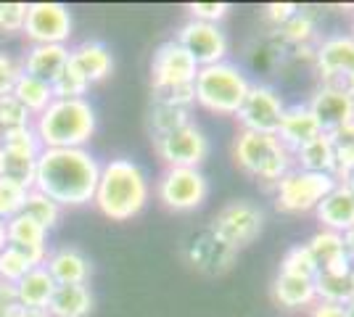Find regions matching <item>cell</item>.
I'll return each instance as SVG.
<instances>
[{
  "label": "cell",
  "instance_id": "cell-6",
  "mask_svg": "<svg viewBox=\"0 0 354 317\" xmlns=\"http://www.w3.org/2000/svg\"><path fill=\"white\" fill-rule=\"evenodd\" d=\"M333 175H317V172H304V169H288L281 180L275 182V209L283 214H307L315 211L333 185Z\"/></svg>",
  "mask_w": 354,
  "mask_h": 317
},
{
  "label": "cell",
  "instance_id": "cell-27",
  "mask_svg": "<svg viewBox=\"0 0 354 317\" xmlns=\"http://www.w3.org/2000/svg\"><path fill=\"white\" fill-rule=\"evenodd\" d=\"M93 291L90 286H56L50 304L45 309L48 317H88L93 312Z\"/></svg>",
  "mask_w": 354,
  "mask_h": 317
},
{
  "label": "cell",
  "instance_id": "cell-29",
  "mask_svg": "<svg viewBox=\"0 0 354 317\" xmlns=\"http://www.w3.org/2000/svg\"><path fill=\"white\" fill-rule=\"evenodd\" d=\"M11 95H14L19 104L24 106L27 111H30L32 117H37V114H43L48 106L53 104V88L48 85V82H43V79H37V77H30V75H19V79H16L14 90H11Z\"/></svg>",
  "mask_w": 354,
  "mask_h": 317
},
{
  "label": "cell",
  "instance_id": "cell-8",
  "mask_svg": "<svg viewBox=\"0 0 354 317\" xmlns=\"http://www.w3.org/2000/svg\"><path fill=\"white\" fill-rule=\"evenodd\" d=\"M209 196V180L201 169L191 166H169L156 182V198L169 211L198 209Z\"/></svg>",
  "mask_w": 354,
  "mask_h": 317
},
{
  "label": "cell",
  "instance_id": "cell-39",
  "mask_svg": "<svg viewBox=\"0 0 354 317\" xmlns=\"http://www.w3.org/2000/svg\"><path fill=\"white\" fill-rule=\"evenodd\" d=\"M27 3H0V35H19L24 30Z\"/></svg>",
  "mask_w": 354,
  "mask_h": 317
},
{
  "label": "cell",
  "instance_id": "cell-17",
  "mask_svg": "<svg viewBox=\"0 0 354 317\" xmlns=\"http://www.w3.org/2000/svg\"><path fill=\"white\" fill-rule=\"evenodd\" d=\"M43 267L56 280V286H88L93 275V262L77 246H59L48 251Z\"/></svg>",
  "mask_w": 354,
  "mask_h": 317
},
{
  "label": "cell",
  "instance_id": "cell-49",
  "mask_svg": "<svg viewBox=\"0 0 354 317\" xmlns=\"http://www.w3.org/2000/svg\"><path fill=\"white\" fill-rule=\"evenodd\" d=\"M352 114H354V93H352Z\"/></svg>",
  "mask_w": 354,
  "mask_h": 317
},
{
  "label": "cell",
  "instance_id": "cell-11",
  "mask_svg": "<svg viewBox=\"0 0 354 317\" xmlns=\"http://www.w3.org/2000/svg\"><path fill=\"white\" fill-rule=\"evenodd\" d=\"M153 151L167 164V169L169 166L198 169L209 156V137L204 135V130L198 124H185L167 135L153 137Z\"/></svg>",
  "mask_w": 354,
  "mask_h": 317
},
{
  "label": "cell",
  "instance_id": "cell-15",
  "mask_svg": "<svg viewBox=\"0 0 354 317\" xmlns=\"http://www.w3.org/2000/svg\"><path fill=\"white\" fill-rule=\"evenodd\" d=\"M185 53L191 56L198 69L220 64L227 56V35L220 30V24H204V21H185L175 37Z\"/></svg>",
  "mask_w": 354,
  "mask_h": 317
},
{
  "label": "cell",
  "instance_id": "cell-18",
  "mask_svg": "<svg viewBox=\"0 0 354 317\" xmlns=\"http://www.w3.org/2000/svg\"><path fill=\"white\" fill-rule=\"evenodd\" d=\"M275 135H278V140H281L288 151L294 153L301 146H307L310 140H315L317 135H323V127H320V122L315 119L310 106L294 104V106H286L281 127H278Z\"/></svg>",
  "mask_w": 354,
  "mask_h": 317
},
{
  "label": "cell",
  "instance_id": "cell-28",
  "mask_svg": "<svg viewBox=\"0 0 354 317\" xmlns=\"http://www.w3.org/2000/svg\"><path fill=\"white\" fill-rule=\"evenodd\" d=\"M291 156L296 159L299 169H304V172H317V175H333L336 177V159H333V146H330L328 133L310 140L307 146H301Z\"/></svg>",
  "mask_w": 354,
  "mask_h": 317
},
{
  "label": "cell",
  "instance_id": "cell-24",
  "mask_svg": "<svg viewBox=\"0 0 354 317\" xmlns=\"http://www.w3.org/2000/svg\"><path fill=\"white\" fill-rule=\"evenodd\" d=\"M53 291H56V280L48 275V270H45L43 265L40 267H32L14 286L16 304L21 309H30V312H45L48 304H50Z\"/></svg>",
  "mask_w": 354,
  "mask_h": 317
},
{
  "label": "cell",
  "instance_id": "cell-10",
  "mask_svg": "<svg viewBox=\"0 0 354 317\" xmlns=\"http://www.w3.org/2000/svg\"><path fill=\"white\" fill-rule=\"evenodd\" d=\"M198 64L185 53L177 40H167L151 59V93H172L193 88Z\"/></svg>",
  "mask_w": 354,
  "mask_h": 317
},
{
  "label": "cell",
  "instance_id": "cell-48",
  "mask_svg": "<svg viewBox=\"0 0 354 317\" xmlns=\"http://www.w3.org/2000/svg\"><path fill=\"white\" fill-rule=\"evenodd\" d=\"M349 280H352V286H354V262H352V267H349Z\"/></svg>",
  "mask_w": 354,
  "mask_h": 317
},
{
  "label": "cell",
  "instance_id": "cell-19",
  "mask_svg": "<svg viewBox=\"0 0 354 317\" xmlns=\"http://www.w3.org/2000/svg\"><path fill=\"white\" fill-rule=\"evenodd\" d=\"M6 236H8V246L19 249L24 257L30 259L35 267H40L48 257V230L30 220L27 214H16L6 222Z\"/></svg>",
  "mask_w": 354,
  "mask_h": 317
},
{
  "label": "cell",
  "instance_id": "cell-1",
  "mask_svg": "<svg viewBox=\"0 0 354 317\" xmlns=\"http://www.w3.org/2000/svg\"><path fill=\"white\" fill-rule=\"evenodd\" d=\"M101 164L88 148H43L35 169V191L64 206H85L95 196Z\"/></svg>",
  "mask_w": 354,
  "mask_h": 317
},
{
  "label": "cell",
  "instance_id": "cell-37",
  "mask_svg": "<svg viewBox=\"0 0 354 317\" xmlns=\"http://www.w3.org/2000/svg\"><path fill=\"white\" fill-rule=\"evenodd\" d=\"M27 193H30V191H27L24 185L0 177V220H3V222H8L11 217H16L19 211L24 209Z\"/></svg>",
  "mask_w": 354,
  "mask_h": 317
},
{
  "label": "cell",
  "instance_id": "cell-26",
  "mask_svg": "<svg viewBox=\"0 0 354 317\" xmlns=\"http://www.w3.org/2000/svg\"><path fill=\"white\" fill-rule=\"evenodd\" d=\"M272 299L286 307V309H301L317 302L315 291V278H299V275H286L278 272L272 280Z\"/></svg>",
  "mask_w": 354,
  "mask_h": 317
},
{
  "label": "cell",
  "instance_id": "cell-3",
  "mask_svg": "<svg viewBox=\"0 0 354 317\" xmlns=\"http://www.w3.org/2000/svg\"><path fill=\"white\" fill-rule=\"evenodd\" d=\"M95 127L98 117L88 98H53V104L32 119L43 148H85Z\"/></svg>",
  "mask_w": 354,
  "mask_h": 317
},
{
  "label": "cell",
  "instance_id": "cell-16",
  "mask_svg": "<svg viewBox=\"0 0 354 317\" xmlns=\"http://www.w3.org/2000/svg\"><path fill=\"white\" fill-rule=\"evenodd\" d=\"M183 254H185V262L191 265L193 270L201 272V275H212V278L225 275L233 267V262L238 257V251L225 246L209 227L193 233L191 238L185 241V246H183Z\"/></svg>",
  "mask_w": 354,
  "mask_h": 317
},
{
  "label": "cell",
  "instance_id": "cell-40",
  "mask_svg": "<svg viewBox=\"0 0 354 317\" xmlns=\"http://www.w3.org/2000/svg\"><path fill=\"white\" fill-rule=\"evenodd\" d=\"M188 14L193 21H204V24H220L225 16L230 14L227 3H191Z\"/></svg>",
  "mask_w": 354,
  "mask_h": 317
},
{
  "label": "cell",
  "instance_id": "cell-22",
  "mask_svg": "<svg viewBox=\"0 0 354 317\" xmlns=\"http://www.w3.org/2000/svg\"><path fill=\"white\" fill-rule=\"evenodd\" d=\"M307 249H310L312 259L317 265V272H339V275H344L352 267V259H349V251H346V243H344L341 233L317 230L307 241Z\"/></svg>",
  "mask_w": 354,
  "mask_h": 317
},
{
  "label": "cell",
  "instance_id": "cell-32",
  "mask_svg": "<svg viewBox=\"0 0 354 317\" xmlns=\"http://www.w3.org/2000/svg\"><path fill=\"white\" fill-rule=\"evenodd\" d=\"M21 214H27L30 220H35L43 230H53L61 220V206L56 201H50L48 196H43L40 191L32 188L30 193H27V201H24Z\"/></svg>",
  "mask_w": 354,
  "mask_h": 317
},
{
  "label": "cell",
  "instance_id": "cell-14",
  "mask_svg": "<svg viewBox=\"0 0 354 317\" xmlns=\"http://www.w3.org/2000/svg\"><path fill=\"white\" fill-rule=\"evenodd\" d=\"M193 106H196L193 88H183V90L172 93H151V108H148L151 140L167 135L172 130H180L185 124H193Z\"/></svg>",
  "mask_w": 354,
  "mask_h": 317
},
{
  "label": "cell",
  "instance_id": "cell-4",
  "mask_svg": "<svg viewBox=\"0 0 354 317\" xmlns=\"http://www.w3.org/2000/svg\"><path fill=\"white\" fill-rule=\"evenodd\" d=\"M249 77L230 61H220L212 66H201L196 82H193V95L196 104L207 108L212 114L222 117H236L238 108L243 106L249 95Z\"/></svg>",
  "mask_w": 354,
  "mask_h": 317
},
{
  "label": "cell",
  "instance_id": "cell-13",
  "mask_svg": "<svg viewBox=\"0 0 354 317\" xmlns=\"http://www.w3.org/2000/svg\"><path fill=\"white\" fill-rule=\"evenodd\" d=\"M21 32L32 46H66L72 37V14L64 3H30Z\"/></svg>",
  "mask_w": 354,
  "mask_h": 317
},
{
  "label": "cell",
  "instance_id": "cell-45",
  "mask_svg": "<svg viewBox=\"0 0 354 317\" xmlns=\"http://www.w3.org/2000/svg\"><path fill=\"white\" fill-rule=\"evenodd\" d=\"M8 246V236H6V222L0 220V249H6Z\"/></svg>",
  "mask_w": 354,
  "mask_h": 317
},
{
  "label": "cell",
  "instance_id": "cell-25",
  "mask_svg": "<svg viewBox=\"0 0 354 317\" xmlns=\"http://www.w3.org/2000/svg\"><path fill=\"white\" fill-rule=\"evenodd\" d=\"M66 64H69V48L66 46H32L21 59V72L50 85Z\"/></svg>",
  "mask_w": 354,
  "mask_h": 317
},
{
  "label": "cell",
  "instance_id": "cell-42",
  "mask_svg": "<svg viewBox=\"0 0 354 317\" xmlns=\"http://www.w3.org/2000/svg\"><path fill=\"white\" fill-rule=\"evenodd\" d=\"M296 14H299V6L296 3H270V6H265V19L272 21L278 30H281L286 21H291Z\"/></svg>",
  "mask_w": 354,
  "mask_h": 317
},
{
  "label": "cell",
  "instance_id": "cell-9",
  "mask_svg": "<svg viewBox=\"0 0 354 317\" xmlns=\"http://www.w3.org/2000/svg\"><path fill=\"white\" fill-rule=\"evenodd\" d=\"M315 66L325 88L354 93V40L352 35H328L315 48Z\"/></svg>",
  "mask_w": 354,
  "mask_h": 317
},
{
  "label": "cell",
  "instance_id": "cell-34",
  "mask_svg": "<svg viewBox=\"0 0 354 317\" xmlns=\"http://www.w3.org/2000/svg\"><path fill=\"white\" fill-rule=\"evenodd\" d=\"M35 265H32L30 259L24 257L19 249L14 246H6V249H0V283H6V286H16L27 272L32 270Z\"/></svg>",
  "mask_w": 354,
  "mask_h": 317
},
{
  "label": "cell",
  "instance_id": "cell-46",
  "mask_svg": "<svg viewBox=\"0 0 354 317\" xmlns=\"http://www.w3.org/2000/svg\"><path fill=\"white\" fill-rule=\"evenodd\" d=\"M341 182H346V185H349V188L354 191V169H352V172H349V175H346V177H344Z\"/></svg>",
  "mask_w": 354,
  "mask_h": 317
},
{
  "label": "cell",
  "instance_id": "cell-38",
  "mask_svg": "<svg viewBox=\"0 0 354 317\" xmlns=\"http://www.w3.org/2000/svg\"><path fill=\"white\" fill-rule=\"evenodd\" d=\"M281 37L286 43H294V46H307L312 37H315V19L310 14H304V11H299V14L291 19V21H286L281 30Z\"/></svg>",
  "mask_w": 354,
  "mask_h": 317
},
{
  "label": "cell",
  "instance_id": "cell-31",
  "mask_svg": "<svg viewBox=\"0 0 354 317\" xmlns=\"http://www.w3.org/2000/svg\"><path fill=\"white\" fill-rule=\"evenodd\" d=\"M328 137H330L333 159H336V180L341 182L354 169V122L328 133Z\"/></svg>",
  "mask_w": 354,
  "mask_h": 317
},
{
  "label": "cell",
  "instance_id": "cell-43",
  "mask_svg": "<svg viewBox=\"0 0 354 317\" xmlns=\"http://www.w3.org/2000/svg\"><path fill=\"white\" fill-rule=\"evenodd\" d=\"M310 317H346V312H344V307H339V304L315 302L312 304Z\"/></svg>",
  "mask_w": 354,
  "mask_h": 317
},
{
  "label": "cell",
  "instance_id": "cell-41",
  "mask_svg": "<svg viewBox=\"0 0 354 317\" xmlns=\"http://www.w3.org/2000/svg\"><path fill=\"white\" fill-rule=\"evenodd\" d=\"M19 75H21V64L11 59L6 50H0V98L3 95H11Z\"/></svg>",
  "mask_w": 354,
  "mask_h": 317
},
{
  "label": "cell",
  "instance_id": "cell-30",
  "mask_svg": "<svg viewBox=\"0 0 354 317\" xmlns=\"http://www.w3.org/2000/svg\"><path fill=\"white\" fill-rule=\"evenodd\" d=\"M315 291H317V302H328V304H339V307H346V304L354 299V286L349 280V272H317L315 275Z\"/></svg>",
  "mask_w": 354,
  "mask_h": 317
},
{
  "label": "cell",
  "instance_id": "cell-47",
  "mask_svg": "<svg viewBox=\"0 0 354 317\" xmlns=\"http://www.w3.org/2000/svg\"><path fill=\"white\" fill-rule=\"evenodd\" d=\"M344 312H346V317H354V299L346 307H344Z\"/></svg>",
  "mask_w": 354,
  "mask_h": 317
},
{
  "label": "cell",
  "instance_id": "cell-20",
  "mask_svg": "<svg viewBox=\"0 0 354 317\" xmlns=\"http://www.w3.org/2000/svg\"><path fill=\"white\" fill-rule=\"evenodd\" d=\"M315 114V119L320 122L323 133H333L344 124L354 122L352 114V93L336 90V88H317V93L312 95V101L307 104Z\"/></svg>",
  "mask_w": 354,
  "mask_h": 317
},
{
  "label": "cell",
  "instance_id": "cell-44",
  "mask_svg": "<svg viewBox=\"0 0 354 317\" xmlns=\"http://www.w3.org/2000/svg\"><path fill=\"white\" fill-rule=\"evenodd\" d=\"M344 243H346V251H349V259L354 262V227L344 233Z\"/></svg>",
  "mask_w": 354,
  "mask_h": 317
},
{
  "label": "cell",
  "instance_id": "cell-12",
  "mask_svg": "<svg viewBox=\"0 0 354 317\" xmlns=\"http://www.w3.org/2000/svg\"><path fill=\"white\" fill-rule=\"evenodd\" d=\"M283 111H286V104H283L281 93L262 82H251L249 95H246L243 106L238 108L236 117L246 133L275 135L281 127Z\"/></svg>",
  "mask_w": 354,
  "mask_h": 317
},
{
  "label": "cell",
  "instance_id": "cell-5",
  "mask_svg": "<svg viewBox=\"0 0 354 317\" xmlns=\"http://www.w3.org/2000/svg\"><path fill=\"white\" fill-rule=\"evenodd\" d=\"M233 162L243 175L265 182V185H275L291 169L294 156L278 140V135L241 130L233 140Z\"/></svg>",
  "mask_w": 354,
  "mask_h": 317
},
{
  "label": "cell",
  "instance_id": "cell-36",
  "mask_svg": "<svg viewBox=\"0 0 354 317\" xmlns=\"http://www.w3.org/2000/svg\"><path fill=\"white\" fill-rule=\"evenodd\" d=\"M286 275H299V278H315L317 275V265L312 259L307 243H299V246H291L281 259V270Z\"/></svg>",
  "mask_w": 354,
  "mask_h": 317
},
{
  "label": "cell",
  "instance_id": "cell-21",
  "mask_svg": "<svg viewBox=\"0 0 354 317\" xmlns=\"http://www.w3.org/2000/svg\"><path fill=\"white\" fill-rule=\"evenodd\" d=\"M317 222L323 230H333V233H346L354 227V191L346 182H336L333 191L317 204L315 209Z\"/></svg>",
  "mask_w": 354,
  "mask_h": 317
},
{
  "label": "cell",
  "instance_id": "cell-33",
  "mask_svg": "<svg viewBox=\"0 0 354 317\" xmlns=\"http://www.w3.org/2000/svg\"><path fill=\"white\" fill-rule=\"evenodd\" d=\"M32 119L35 117L16 101L14 95L0 98V137L19 133V130H27V127H32Z\"/></svg>",
  "mask_w": 354,
  "mask_h": 317
},
{
  "label": "cell",
  "instance_id": "cell-50",
  "mask_svg": "<svg viewBox=\"0 0 354 317\" xmlns=\"http://www.w3.org/2000/svg\"><path fill=\"white\" fill-rule=\"evenodd\" d=\"M352 40H354V21H352Z\"/></svg>",
  "mask_w": 354,
  "mask_h": 317
},
{
  "label": "cell",
  "instance_id": "cell-23",
  "mask_svg": "<svg viewBox=\"0 0 354 317\" xmlns=\"http://www.w3.org/2000/svg\"><path fill=\"white\" fill-rule=\"evenodd\" d=\"M69 61L77 66V72L85 77L90 85L106 79V77L111 75V69H114L111 50L104 43H98V40H85V43L74 46L69 50Z\"/></svg>",
  "mask_w": 354,
  "mask_h": 317
},
{
  "label": "cell",
  "instance_id": "cell-7",
  "mask_svg": "<svg viewBox=\"0 0 354 317\" xmlns=\"http://www.w3.org/2000/svg\"><path fill=\"white\" fill-rule=\"evenodd\" d=\"M262 227H265V211L259 209L254 201L246 198H238L225 204L217 217L212 220L209 230L220 238L225 246H230L233 251H241L262 236Z\"/></svg>",
  "mask_w": 354,
  "mask_h": 317
},
{
  "label": "cell",
  "instance_id": "cell-2",
  "mask_svg": "<svg viewBox=\"0 0 354 317\" xmlns=\"http://www.w3.org/2000/svg\"><path fill=\"white\" fill-rule=\"evenodd\" d=\"M151 198L146 172L133 159H111L101 164L93 204L111 222H127L146 209Z\"/></svg>",
  "mask_w": 354,
  "mask_h": 317
},
{
  "label": "cell",
  "instance_id": "cell-35",
  "mask_svg": "<svg viewBox=\"0 0 354 317\" xmlns=\"http://www.w3.org/2000/svg\"><path fill=\"white\" fill-rule=\"evenodd\" d=\"M50 88H53V95H56V98H85V93L90 90V82L77 72V66L69 61V64L61 69V75L50 82Z\"/></svg>",
  "mask_w": 354,
  "mask_h": 317
}]
</instances>
